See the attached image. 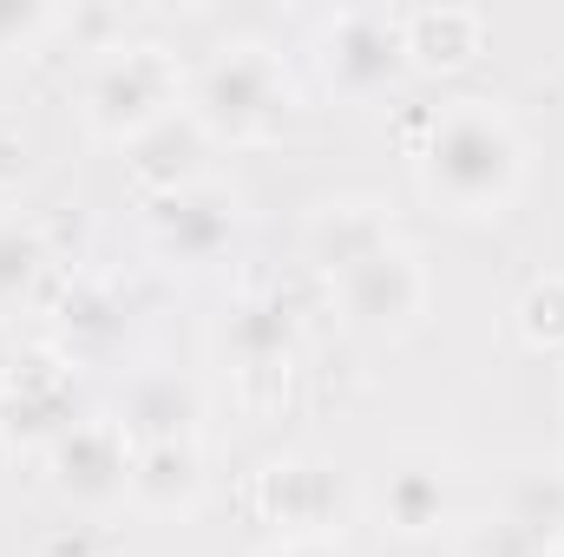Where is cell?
<instances>
[{"label": "cell", "mask_w": 564, "mask_h": 557, "mask_svg": "<svg viewBox=\"0 0 564 557\" xmlns=\"http://www.w3.org/2000/svg\"><path fill=\"white\" fill-rule=\"evenodd\" d=\"M375 518L381 532L394 538H433L459 518V492H453V472L426 452H408L394 459L381 479H375Z\"/></svg>", "instance_id": "30bf717a"}, {"label": "cell", "mask_w": 564, "mask_h": 557, "mask_svg": "<svg viewBox=\"0 0 564 557\" xmlns=\"http://www.w3.org/2000/svg\"><path fill=\"white\" fill-rule=\"evenodd\" d=\"M26 177H33V144L20 139L13 125H0V197H7V190H20Z\"/></svg>", "instance_id": "7402d4cb"}, {"label": "cell", "mask_w": 564, "mask_h": 557, "mask_svg": "<svg viewBox=\"0 0 564 557\" xmlns=\"http://www.w3.org/2000/svg\"><path fill=\"white\" fill-rule=\"evenodd\" d=\"M204 499V452L197 439H151L132 446V492L126 505H139L151 518H184Z\"/></svg>", "instance_id": "7c38bea8"}, {"label": "cell", "mask_w": 564, "mask_h": 557, "mask_svg": "<svg viewBox=\"0 0 564 557\" xmlns=\"http://www.w3.org/2000/svg\"><path fill=\"white\" fill-rule=\"evenodd\" d=\"M184 106L197 112V125L217 144H270L295 119V79H289L276 46L230 40L191 73Z\"/></svg>", "instance_id": "7a4b0ae2"}, {"label": "cell", "mask_w": 564, "mask_h": 557, "mask_svg": "<svg viewBox=\"0 0 564 557\" xmlns=\"http://www.w3.org/2000/svg\"><path fill=\"white\" fill-rule=\"evenodd\" d=\"M46 33H59V13L40 0H0V53H26Z\"/></svg>", "instance_id": "ffe728a7"}, {"label": "cell", "mask_w": 564, "mask_h": 557, "mask_svg": "<svg viewBox=\"0 0 564 557\" xmlns=\"http://www.w3.org/2000/svg\"><path fill=\"white\" fill-rule=\"evenodd\" d=\"M539 557H564V545H545V551H539Z\"/></svg>", "instance_id": "d4e9b609"}, {"label": "cell", "mask_w": 564, "mask_h": 557, "mask_svg": "<svg viewBox=\"0 0 564 557\" xmlns=\"http://www.w3.org/2000/svg\"><path fill=\"white\" fill-rule=\"evenodd\" d=\"M184 86L191 73L177 66V53L164 40H119L106 46L93 66H86V86H79V119L86 132L106 144H132L139 132H151L164 112L184 106Z\"/></svg>", "instance_id": "3957f363"}, {"label": "cell", "mask_w": 564, "mask_h": 557, "mask_svg": "<svg viewBox=\"0 0 564 557\" xmlns=\"http://www.w3.org/2000/svg\"><path fill=\"white\" fill-rule=\"evenodd\" d=\"M210 132L197 125V112L191 106H177V112H164L151 132L126 144V171H132V184L144 190V204H158V197H177V190H191V184H204L210 177Z\"/></svg>", "instance_id": "9c48e42d"}, {"label": "cell", "mask_w": 564, "mask_h": 557, "mask_svg": "<svg viewBox=\"0 0 564 557\" xmlns=\"http://www.w3.org/2000/svg\"><path fill=\"white\" fill-rule=\"evenodd\" d=\"M73 368L79 361H66V354H26L20 361V374L7 381V394H0V414H7V433L13 439H26V446H46V439H59L79 407H73Z\"/></svg>", "instance_id": "8fae6325"}, {"label": "cell", "mask_w": 564, "mask_h": 557, "mask_svg": "<svg viewBox=\"0 0 564 557\" xmlns=\"http://www.w3.org/2000/svg\"><path fill=\"white\" fill-rule=\"evenodd\" d=\"M394 230H388V217H381V204H368V197H341V204H322L315 217H308V256L335 276L341 263H355L361 250H375V243H388Z\"/></svg>", "instance_id": "2e32d148"}, {"label": "cell", "mask_w": 564, "mask_h": 557, "mask_svg": "<svg viewBox=\"0 0 564 557\" xmlns=\"http://www.w3.org/2000/svg\"><path fill=\"white\" fill-rule=\"evenodd\" d=\"M459 545H466V557H539V551H545V545H539L525 525H512L506 512H499V518H486V525H466V538H459Z\"/></svg>", "instance_id": "44dd1931"}, {"label": "cell", "mask_w": 564, "mask_h": 557, "mask_svg": "<svg viewBox=\"0 0 564 557\" xmlns=\"http://www.w3.org/2000/svg\"><path fill=\"white\" fill-rule=\"evenodd\" d=\"M257 557H355L335 532H302V538H270Z\"/></svg>", "instance_id": "603a6c76"}, {"label": "cell", "mask_w": 564, "mask_h": 557, "mask_svg": "<svg viewBox=\"0 0 564 557\" xmlns=\"http://www.w3.org/2000/svg\"><path fill=\"white\" fill-rule=\"evenodd\" d=\"M53 270V250H46V230L26 217V210H0V321H13L40 282Z\"/></svg>", "instance_id": "e0dca14e"}, {"label": "cell", "mask_w": 564, "mask_h": 557, "mask_svg": "<svg viewBox=\"0 0 564 557\" xmlns=\"http://www.w3.org/2000/svg\"><path fill=\"white\" fill-rule=\"evenodd\" d=\"M144 223H151V243H158L164 263L197 270V263H217V256L230 250V237H237V223H243V204H237L230 184L204 177V184H191V190H177V197L144 204Z\"/></svg>", "instance_id": "52a82bcc"}, {"label": "cell", "mask_w": 564, "mask_h": 557, "mask_svg": "<svg viewBox=\"0 0 564 557\" xmlns=\"http://www.w3.org/2000/svg\"><path fill=\"white\" fill-rule=\"evenodd\" d=\"M315 73L335 99H381L408 73V40L401 13L388 7H341L315 26Z\"/></svg>", "instance_id": "5b68a950"}, {"label": "cell", "mask_w": 564, "mask_h": 557, "mask_svg": "<svg viewBox=\"0 0 564 557\" xmlns=\"http://www.w3.org/2000/svg\"><path fill=\"white\" fill-rule=\"evenodd\" d=\"M40 452H46V479H53V492L66 505H79V512L126 505V492H132V439L112 414H79Z\"/></svg>", "instance_id": "8992f818"}, {"label": "cell", "mask_w": 564, "mask_h": 557, "mask_svg": "<svg viewBox=\"0 0 564 557\" xmlns=\"http://www.w3.org/2000/svg\"><path fill=\"white\" fill-rule=\"evenodd\" d=\"M519 335L545 354H564V276H545L519 302Z\"/></svg>", "instance_id": "d6986e66"}, {"label": "cell", "mask_w": 564, "mask_h": 557, "mask_svg": "<svg viewBox=\"0 0 564 557\" xmlns=\"http://www.w3.org/2000/svg\"><path fill=\"white\" fill-rule=\"evenodd\" d=\"M512 525H525L539 545H564V466L558 472H525L512 479L506 505H499Z\"/></svg>", "instance_id": "ac0fdd59"}, {"label": "cell", "mask_w": 564, "mask_h": 557, "mask_svg": "<svg viewBox=\"0 0 564 557\" xmlns=\"http://www.w3.org/2000/svg\"><path fill=\"white\" fill-rule=\"evenodd\" d=\"M20 361H26V348H20V335H13V321H0V394H7V381L20 374Z\"/></svg>", "instance_id": "cb8c5ba5"}, {"label": "cell", "mask_w": 564, "mask_h": 557, "mask_svg": "<svg viewBox=\"0 0 564 557\" xmlns=\"http://www.w3.org/2000/svg\"><path fill=\"white\" fill-rule=\"evenodd\" d=\"M414 184L453 223L506 217L519 204V190H525V132H519V119L486 92H459V99L433 106L421 151H414Z\"/></svg>", "instance_id": "6da1fadb"}, {"label": "cell", "mask_w": 564, "mask_h": 557, "mask_svg": "<svg viewBox=\"0 0 564 557\" xmlns=\"http://www.w3.org/2000/svg\"><path fill=\"white\" fill-rule=\"evenodd\" d=\"M217 348L237 361V374H276L295 354V308L282 295H237L224 308V328H217Z\"/></svg>", "instance_id": "4fadbf2b"}, {"label": "cell", "mask_w": 564, "mask_h": 557, "mask_svg": "<svg viewBox=\"0 0 564 557\" xmlns=\"http://www.w3.org/2000/svg\"><path fill=\"white\" fill-rule=\"evenodd\" d=\"M401 40H408V66L421 73H459L486 53V13L473 7H421L401 13Z\"/></svg>", "instance_id": "9a60e30c"}, {"label": "cell", "mask_w": 564, "mask_h": 557, "mask_svg": "<svg viewBox=\"0 0 564 557\" xmlns=\"http://www.w3.org/2000/svg\"><path fill=\"white\" fill-rule=\"evenodd\" d=\"M119 426L132 446L151 439H197V419H204V394L184 381V374H164V368H144L126 381V401H119Z\"/></svg>", "instance_id": "5bb4252c"}, {"label": "cell", "mask_w": 564, "mask_h": 557, "mask_svg": "<svg viewBox=\"0 0 564 557\" xmlns=\"http://www.w3.org/2000/svg\"><path fill=\"white\" fill-rule=\"evenodd\" d=\"M426 295H433L426 256L414 243H401V237L361 250L355 263H341L328 276V302H335V315L355 335H401V328H414L426 315Z\"/></svg>", "instance_id": "277c9868"}, {"label": "cell", "mask_w": 564, "mask_h": 557, "mask_svg": "<svg viewBox=\"0 0 564 557\" xmlns=\"http://www.w3.org/2000/svg\"><path fill=\"white\" fill-rule=\"evenodd\" d=\"M257 512L276 525V538H302V532H335L341 518V479L322 466V459H270L257 466V485H250Z\"/></svg>", "instance_id": "ba28073f"}]
</instances>
